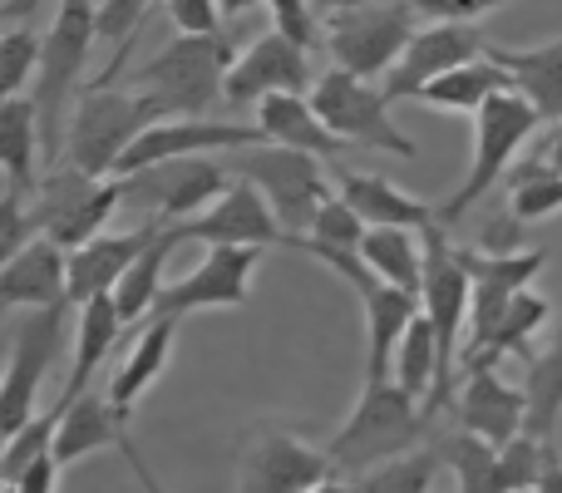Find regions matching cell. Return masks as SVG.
<instances>
[{
  "instance_id": "cell-11",
  "label": "cell",
  "mask_w": 562,
  "mask_h": 493,
  "mask_svg": "<svg viewBox=\"0 0 562 493\" xmlns=\"http://www.w3.org/2000/svg\"><path fill=\"white\" fill-rule=\"evenodd\" d=\"M69 311H75L69 301L65 306H40L15 326L5 385H0V429H5V439L35 419L40 380H45L49 366L59 360V346H65V330H69Z\"/></svg>"
},
{
  "instance_id": "cell-32",
  "label": "cell",
  "mask_w": 562,
  "mask_h": 493,
  "mask_svg": "<svg viewBox=\"0 0 562 493\" xmlns=\"http://www.w3.org/2000/svg\"><path fill=\"white\" fill-rule=\"evenodd\" d=\"M548 316H553V306H548V301L538 296L533 287L518 291L514 306H508V311H504V321H498V330L488 336V346L479 350L474 360H464V376H469V370H494L504 356H524V360H533L528 340H533V330H543V326H548Z\"/></svg>"
},
{
  "instance_id": "cell-46",
  "label": "cell",
  "mask_w": 562,
  "mask_h": 493,
  "mask_svg": "<svg viewBox=\"0 0 562 493\" xmlns=\"http://www.w3.org/2000/svg\"><path fill=\"white\" fill-rule=\"evenodd\" d=\"M119 455L128 459V469H134V479H138V489H144V493H168L164 484H158V474H154V469H148V459L138 455V445H134V439H128V435H124V445H119Z\"/></svg>"
},
{
  "instance_id": "cell-29",
  "label": "cell",
  "mask_w": 562,
  "mask_h": 493,
  "mask_svg": "<svg viewBox=\"0 0 562 493\" xmlns=\"http://www.w3.org/2000/svg\"><path fill=\"white\" fill-rule=\"evenodd\" d=\"M178 243H188L183 237V227L178 223H168L164 233L154 237V243L144 247V257L134 261V267L124 271V281L114 287V301H119V316L134 326V321H144V316H154V306H158V291L168 287L164 281V267H168V257H173V247Z\"/></svg>"
},
{
  "instance_id": "cell-33",
  "label": "cell",
  "mask_w": 562,
  "mask_h": 493,
  "mask_svg": "<svg viewBox=\"0 0 562 493\" xmlns=\"http://www.w3.org/2000/svg\"><path fill=\"white\" fill-rule=\"evenodd\" d=\"M439 459L454 474V484H459L454 493H508L504 469H498V449L488 439L469 435V429L439 439Z\"/></svg>"
},
{
  "instance_id": "cell-9",
  "label": "cell",
  "mask_w": 562,
  "mask_h": 493,
  "mask_svg": "<svg viewBox=\"0 0 562 493\" xmlns=\"http://www.w3.org/2000/svg\"><path fill=\"white\" fill-rule=\"evenodd\" d=\"M415 0H366L360 10L326 20V49L336 69L356 79L390 75L405 45L415 40Z\"/></svg>"
},
{
  "instance_id": "cell-43",
  "label": "cell",
  "mask_w": 562,
  "mask_h": 493,
  "mask_svg": "<svg viewBox=\"0 0 562 493\" xmlns=\"http://www.w3.org/2000/svg\"><path fill=\"white\" fill-rule=\"evenodd\" d=\"M178 35H217L223 30V5L217 0H168Z\"/></svg>"
},
{
  "instance_id": "cell-28",
  "label": "cell",
  "mask_w": 562,
  "mask_h": 493,
  "mask_svg": "<svg viewBox=\"0 0 562 493\" xmlns=\"http://www.w3.org/2000/svg\"><path fill=\"white\" fill-rule=\"evenodd\" d=\"M124 425L128 415H119L114 405H109V395H79L75 405L65 410V419H59V435H55V459L59 464H79V459H89L94 449H109V445H124Z\"/></svg>"
},
{
  "instance_id": "cell-26",
  "label": "cell",
  "mask_w": 562,
  "mask_h": 493,
  "mask_svg": "<svg viewBox=\"0 0 562 493\" xmlns=\"http://www.w3.org/2000/svg\"><path fill=\"white\" fill-rule=\"evenodd\" d=\"M488 59L514 75V89L548 119H562V35L548 45H488Z\"/></svg>"
},
{
  "instance_id": "cell-30",
  "label": "cell",
  "mask_w": 562,
  "mask_h": 493,
  "mask_svg": "<svg viewBox=\"0 0 562 493\" xmlns=\"http://www.w3.org/2000/svg\"><path fill=\"white\" fill-rule=\"evenodd\" d=\"M504 89H514V75L484 55V59H474V65H459V69H449L445 79H435V85L419 94V104L449 109V114H479V109L494 94H504Z\"/></svg>"
},
{
  "instance_id": "cell-48",
  "label": "cell",
  "mask_w": 562,
  "mask_h": 493,
  "mask_svg": "<svg viewBox=\"0 0 562 493\" xmlns=\"http://www.w3.org/2000/svg\"><path fill=\"white\" fill-rule=\"evenodd\" d=\"M538 164H548L553 173H562V119L553 124V134H548V144H543V154H538Z\"/></svg>"
},
{
  "instance_id": "cell-23",
  "label": "cell",
  "mask_w": 562,
  "mask_h": 493,
  "mask_svg": "<svg viewBox=\"0 0 562 493\" xmlns=\"http://www.w3.org/2000/svg\"><path fill=\"white\" fill-rule=\"evenodd\" d=\"M257 128H267V144H281V148H296V154H311V158H326L336 164L346 154V138L330 134L326 119L316 114L311 94H272L257 104Z\"/></svg>"
},
{
  "instance_id": "cell-50",
  "label": "cell",
  "mask_w": 562,
  "mask_h": 493,
  "mask_svg": "<svg viewBox=\"0 0 562 493\" xmlns=\"http://www.w3.org/2000/svg\"><path fill=\"white\" fill-rule=\"evenodd\" d=\"M306 493H356V484H346V479H340V474H326V479H321V484H311Z\"/></svg>"
},
{
  "instance_id": "cell-27",
  "label": "cell",
  "mask_w": 562,
  "mask_h": 493,
  "mask_svg": "<svg viewBox=\"0 0 562 493\" xmlns=\"http://www.w3.org/2000/svg\"><path fill=\"white\" fill-rule=\"evenodd\" d=\"M124 326H128V321L119 316L114 291H109V296L85 301V306H75V370H69L65 390H59L69 405H75V400L89 390V380H94V370L109 360V350L119 346V330H124Z\"/></svg>"
},
{
  "instance_id": "cell-6",
  "label": "cell",
  "mask_w": 562,
  "mask_h": 493,
  "mask_svg": "<svg viewBox=\"0 0 562 493\" xmlns=\"http://www.w3.org/2000/svg\"><path fill=\"white\" fill-rule=\"evenodd\" d=\"M469 301H474V281L459 267V251L445 237V227L435 223L425 233V291H419V306L439 330V390L425 400L429 415H439V405H449L454 395V366L469 336Z\"/></svg>"
},
{
  "instance_id": "cell-19",
  "label": "cell",
  "mask_w": 562,
  "mask_h": 493,
  "mask_svg": "<svg viewBox=\"0 0 562 493\" xmlns=\"http://www.w3.org/2000/svg\"><path fill=\"white\" fill-rule=\"evenodd\" d=\"M168 223L148 217L144 227H128V233H104L94 243L69 251V306H85L94 296H109V291L124 281V271L144 257V247L164 233Z\"/></svg>"
},
{
  "instance_id": "cell-20",
  "label": "cell",
  "mask_w": 562,
  "mask_h": 493,
  "mask_svg": "<svg viewBox=\"0 0 562 493\" xmlns=\"http://www.w3.org/2000/svg\"><path fill=\"white\" fill-rule=\"evenodd\" d=\"M459 425L469 435L488 439L494 449L514 445L518 435H528V395L514 390L508 380H498V370H469L459 380Z\"/></svg>"
},
{
  "instance_id": "cell-12",
  "label": "cell",
  "mask_w": 562,
  "mask_h": 493,
  "mask_svg": "<svg viewBox=\"0 0 562 493\" xmlns=\"http://www.w3.org/2000/svg\"><path fill=\"white\" fill-rule=\"evenodd\" d=\"M326 474H340L326 449L277 425H262L237 455V493H306Z\"/></svg>"
},
{
  "instance_id": "cell-36",
  "label": "cell",
  "mask_w": 562,
  "mask_h": 493,
  "mask_svg": "<svg viewBox=\"0 0 562 493\" xmlns=\"http://www.w3.org/2000/svg\"><path fill=\"white\" fill-rule=\"evenodd\" d=\"M508 188H514V198H508V213L518 217V223H538V217H553L562 213V173H553L548 164H524L508 173Z\"/></svg>"
},
{
  "instance_id": "cell-21",
  "label": "cell",
  "mask_w": 562,
  "mask_h": 493,
  "mask_svg": "<svg viewBox=\"0 0 562 493\" xmlns=\"http://www.w3.org/2000/svg\"><path fill=\"white\" fill-rule=\"evenodd\" d=\"M69 301V251L49 237H35L25 251L0 267V306H65Z\"/></svg>"
},
{
  "instance_id": "cell-15",
  "label": "cell",
  "mask_w": 562,
  "mask_h": 493,
  "mask_svg": "<svg viewBox=\"0 0 562 493\" xmlns=\"http://www.w3.org/2000/svg\"><path fill=\"white\" fill-rule=\"evenodd\" d=\"M124 183H128V203H144L158 223H188L198 208H213L233 188V178L213 158H178V164L144 168V173L124 178Z\"/></svg>"
},
{
  "instance_id": "cell-40",
  "label": "cell",
  "mask_w": 562,
  "mask_h": 493,
  "mask_svg": "<svg viewBox=\"0 0 562 493\" xmlns=\"http://www.w3.org/2000/svg\"><path fill=\"white\" fill-rule=\"evenodd\" d=\"M366 233H370V227L360 223V213L336 193V198H330V203L316 213V227H311L306 237H316V243H330V247H350V251H360Z\"/></svg>"
},
{
  "instance_id": "cell-1",
  "label": "cell",
  "mask_w": 562,
  "mask_h": 493,
  "mask_svg": "<svg viewBox=\"0 0 562 493\" xmlns=\"http://www.w3.org/2000/svg\"><path fill=\"white\" fill-rule=\"evenodd\" d=\"M425 445H435V415L425 410V400H415L400 380H380V385L360 390L356 410L330 435L326 455L340 474H370V469L415 455Z\"/></svg>"
},
{
  "instance_id": "cell-10",
  "label": "cell",
  "mask_w": 562,
  "mask_h": 493,
  "mask_svg": "<svg viewBox=\"0 0 562 493\" xmlns=\"http://www.w3.org/2000/svg\"><path fill=\"white\" fill-rule=\"evenodd\" d=\"M311 104L326 119L330 134H340L346 144L380 148V154H395V158H415V144H409V138L400 134V124L390 119L385 89H375L370 79H356L330 65L326 75L316 79V89H311Z\"/></svg>"
},
{
  "instance_id": "cell-52",
  "label": "cell",
  "mask_w": 562,
  "mask_h": 493,
  "mask_svg": "<svg viewBox=\"0 0 562 493\" xmlns=\"http://www.w3.org/2000/svg\"><path fill=\"white\" fill-rule=\"evenodd\" d=\"M40 5V0H10V5H5V15L10 20H20V15H30V10H35Z\"/></svg>"
},
{
  "instance_id": "cell-17",
  "label": "cell",
  "mask_w": 562,
  "mask_h": 493,
  "mask_svg": "<svg viewBox=\"0 0 562 493\" xmlns=\"http://www.w3.org/2000/svg\"><path fill=\"white\" fill-rule=\"evenodd\" d=\"M262 261V247H213L203 257V267H193L188 277L168 281L158 291L164 316H188V311H213V306H247V287L252 271Z\"/></svg>"
},
{
  "instance_id": "cell-25",
  "label": "cell",
  "mask_w": 562,
  "mask_h": 493,
  "mask_svg": "<svg viewBox=\"0 0 562 493\" xmlns=\"http://www.w3.org/2000/svg\"><path fill=\"white\" fill-rule=\"evenodd\" d=\"M0 158H5V198H35L40 188V158H45V144H40V109L30 94H15L0 104Z\"/></svg>"
},
{
  "instance_id": "cell-47",
  "label": "cell",
  "mask_w": 562,
  "mask_h": 493,
  "mask_svg": "<svg viewBox=\"0 0 562 493\" xmlns=\"http://www.w3.org/2000/svg\"><path fill=\"white\" fill-rule=\"evenodd\" d=\"M533 493H562V455L558 445L548 439V455H543V474H538V489Z\"/></svg>"
},
{
  "instance_id": "cell-4",
  "label": "cell",
  "mask_w": 562,
  "mask_h": 493,
  "mask_svg": "<svg viewBox=\"0 0 562 493\" xmlns=\"http://www.w3.org/2000/svg\"><path fill=\"white\" fill-rule=\"evenodd\" d=\"M99 40V5L94 0H59L55 20L45 30V55H40V75H35V99L40 109V144H45V168H59L65 154V104L69 94H79V75H85L89 45Z\"/></svg>"
},
{
  "instance_id": "cell-18",
  "label": "cell",
  "mask_w": 562,
  "mask_h": 493,
  "mask_svg": "<svg viewBox=\"0 0 562 493\" xmlns=\"http://www.w3.org/2000/svg\"><path fill=\"white\" fill-rule=\"evenodd\" d=\"M178 227H183L188 243H207V247H272V243L281 247L286 243V227L272 213L267 193L257 183H247V178H233V188L203 217H188Z\"/></svg>"
},
{
  "instance_id": "cell-16",
  "label": "cell",
  "mask_w": 562,
  "mask_h": 493,
  "mask_svg": "<svg viewBox=\"0 0 562 493\" xmlns=\"http://www.w3.org/2000/svg\"><path fill=\"white\" fill-rule=\"evenodd\" d=\"M257 144H267V128L213 124V119H164V124L144 128L138 144L119 158V178H134L158 164H178V158H207L217 148H257Z\"/></svg>"
},
{
  "instance_id": "cell-3",
  "label": "cell",
  "mask_w": 562,
  "mask_h": 493,
  "mask_svg": "<svg viewBox=\"0 0 562 493\" xmlns=\"http://www.w3.org/2000/svg\"><path fill=\"white\" fill-rule=\"evenodd\" d=\"M233 65H237V49L223 30L217 35H178L173 45H164L148 65H138L128 75V89L158 94L168 119H203L227 94Z\"/></svg>"
},
{
  "instance_id": "cell-7",
  "label": "cell",
  "mask_w": 562,
  "mask_h": 493,
  "mask_svg": "<svg viewBox=\"0 0 562 493\" xmlns=\"http://www.w3.org/2000/svg\"><path fill=\"white\" fill-rule=\"evenodd\" d=\"M538 124H543V114H538V109L528 104L518 89H504V94H494L484 109H479V114H474V168H469V178L454 188V198H449V203L435 213L439 227L459 223V217H464L469 208H474L479 198H484L488 188L508 173L514 154L528 144V138H533Z\"/></svg>"
},
{
  "instance_id": "cell-24",
  "label": "cell",
  "mask_w": 562,
  "mask_h": 493,
  "mask_svg": "<svg viewBox=\"0 0 562 493\" xmlns=\"http://www.w3.org/2000/svg\"><path fill=\"white\" fill-rule=\"evenodd\" d=\"M173 340H178V316H164V311L144 316V326H138V340L128 346L124 366H119L114 380H109V405H114L119 415H134L138 395H144V390L154 385L158 376H164L168 356H173Z\"/></svg>"
},
{
  "instance_id": "cell-38",
  "label": "cell",
  "mask_w": 562,
  "mask_h": 493,
  "mask_svg": "<svg viewBox=\"0 0 562 493\" xmlns=\"http://www.w3.org/2000/svg\"><path fill=\"white\" fill-rule=\"evenodd\" d=\"M40 55H45V35L15 25L0 35V94L15 99L30 89V79L40 75Z\"/></svg>"
},
{
  "instance_id": "cell-31",
  "label": "cell",
  "mask_w": 562,
  "mask_h": 493,
  "mask_svg": "<svg viewBox=\"0 0 562 493\" xmlns=\"http://www.w3.org/2000/svg\"><path fill=\"white\" fill-rule=\"evenodd\" d=\"M360 257L390 287L415 291V296L425 291V243L409 227H370L366 243H360Z\"/></svg>"
},
{
  "instance_id": "cell-5",
  "label": "cell",
  "mask_w": 562,
  "mask_h": 493,
  "mask_svg": "<svg viewBox=\"0 0 562 493\" xmlns=\"http://www.w3.org/2000/svg\"><path fill=\"white\" fill-rule=\"evenodd\" d=\"M128 203V183L124 178H89L79 168L59 164L45 168L35 198H30V223L35 237H49L65 251L104 237V223L114 217V208Z\"/></svg>"
},
{
  "instance_id": "cell-13",
  "label": "cell",
  "mask_w": 562,
  "mask_h": 493,
  "mask_svg": "<svg viewBox=\"0 0 562 493\" xmlns=\"http://www.w3.org/2000/svg\"><path fill=\"white\" fill-rule=\"evenodd\" d=\"M488 55V40L479 25H464V20H429L425 30H415V40L405 45V55L395 59V69L385 75V99H419L435 79H445L449 69L474 65V59Z\"/></svg>"
},
{
  "instance_id": "cell-41",
  "label": "cell",
  "mask_w": 562,
  "mask_h": 493,
  "mask_svg": "<svg viewBox=\"0 0 562 493\" xmlns=\"http://www.w3.org/2000/svg\"><path fill=\"white\" fill-rule=\"evenodd\" d=\"M148 5H154V0H99V40L114 49H128L134 35L144 30Z\"/></svg>"
},
{
  "instance_id": "cell-8",
  "label": "cell",
  "mask_w": 562,
  "mask_h": 493,
  "mask_svg": "<svg viewBox=\"0 0 562 493\" xmlns=\"http://www.w3.org/2000/svg\"><path fill=\"white\" fill-rule=\"evenodd\" d=\"M321 164H326V158L296 154V148H281V144H257V148H243L237 178L262 188L272 213L281 217V227H286V237H306L311 227H316V213L336 198Z\"/></svg>"
},
{
  "instance_id": "cell-2",
  "label": "cell",
  "mask_w": 562,
  "mask_h": 493,
  "mask_svg": "<svg viewBox=\"0 0 562 493\" xmlns=\"http://www.w3.org/2000/svg\"><path fill=\"white\" fill-rule=\"evenodd\" d=\"M164 119H168V109L158 94H138V89H128V85L124 89L89 85L75 104V119H69L65 164L89 178L119 173V158L138 144V134L164 124Z\"/></svg>"
},
{
  "instance_id": "cell-44",
  "label": "cell",
  "mask_w": 562,
  "mask_h": 493,
  "mask_svg": "<svg viewBox=\"0 0 562 493\" xmlns=\"http://www.w3.org/2000/svg\"><path fill=\"white\" fill-rule=\"evenodd\" d=\"M59 459L55 455H40L35 464H25L15 479H0V493H55L59 489Z\"/></svg>"
},
{
  "instance_id": "cell-42",
  "label": "cell",
  "mask_w": 562,
  "mask_h": 493,
  "mask_svg": "<svg viewBox=\"0 0 562 493\" xmlns=\"http://www.w3.org/2000/svg\"><path fill=\"white\" fill-rule=\"evenodd\" d=\"M267 5H272L277 30L286 40H296L301 49H311L316 40H326V25H321V15H316V5H311V0H267Z\"/></svg>"
},
{
  "instance_id": "cell-51",
  "label": "cell",
  "mask_w": 562,
  "mask_h": 493,
  "mask_svg": "<svg viewBox=\"0 0 562 493\" xmlns=\"http://www.w3.org/2000/svg\"><path fill=\"white\" fill-rule=\"evenodd\" d=\"M223 5V15H247V10H257L262 0H217Z\"/></svg>"
},
{
  "instance_id": "cell-34",
  "label": "cell",
  "mask_w": 562,
  "mask_h": 493,
  "mask_svg": "<svg viewBox=\"0 0 562 493\" xmlns=\"http://www.w3.org/2000/svg\"><path fill=\"white\" fill-rule=\"evenodd\" d=\"M524 395H528V435L553 439V429L562 419V326H558L553 346L528 360Z\"/></svg>"
},
{
  "instance_id": "cell-22",
  "label": "cell",
  "mask_w": 562,
  "mask_h": 493,
  "mask_svg": "<svg viewBox=\"0 0 562 493\" xmlns=\"http://www.w3.org/2000/svg\"><path fill=\"white\" fill-rule=\"evenodd\" d=\"M330 183H336V193L356 208L366 227H409V233H429V227L439 223L435 208H425L419 198L400 193V188L380 173H356V168H346V164H330Z\"/></svg>"
},
{
  "instance_id": "cell-39",
  "label": "cell",
  "mask_w": 562,
  "mask_h": 493,
  "mask_svg": "<svg viewBox=\"0 0 562 493\" xmlns=\"http://www.w3.org/2000/svg\"><path fill=\"white\" fill-rule=\"evenodd\" d=\"M543 455H548V439H538V435H518L514 445L498 449V469H504L508 493H533V489H538V474H543Z\"/></svg>"
},
{
  "instance_id": "cell-49",
  "label": "cell",
  "mask_w": 562,
  "mask_h": 493,
  "mask_svg": "<svg viewBox=\"0 0 562 493\" xmlns=\"http://www.w3.org/2000/svg\"><path fill=\"white\" fill-rule=\"evenodd\" d=\"M311 5H316V15H321V25H326V20H336V15H346V10H360V5H366V0H311Z\"/></svg>"
},
{
  "instance_id": "cell-35",
  "label": "cell",
  "mask_w": 562,
  "mask_h": 493,
  "mask_svg": "<svg viewBox=\"0 0 562 493\" xmlns=\"http://www.w3.org/2000/svg\"><path fill=\"white\" fill-rule=\"evenodd\" d=\"M395 380L415 400H429L439 390V330H435V321L425 316V306L409 321L405 340H400V350H395Z\"/></svg>"
},
{
  "instance_id": "cell-45",
  "label": "cell",
  "mask_w": 562,
  "mask_h": 493,
  "mask_svg": "<svg viewBox=\"0 0 562 493\" xmlns=\"http://www.w3.org/2000/svg\"><path fill=\"white\" fill-rule=\"evenodd\" d=\"M508 5V0H415L419 15L429 20H464V25H479V15Z\"/></svg>"
},
{
  "instance_id": "cell-14",
  "label": "cell",
  "mask_w": 562,
  "mask_h": 493,
  "mask_svg": "<svg viewBox=\"0 0 562 493\" xmlns=\"http://www.w3.org/2000/svg\"><path fill=\"white\" fill-rule=\"evenodd\" d=\"M316 79H311V59L296 40H286L281 30H267L257 35L252 45L237 55L233 75H227V94L223 104L247 109V104H262L272 94H311Z\"/></svg>"
},
{
  "instance_id": "cell-37",
  "label": "cell",
  "mask_w": 562,
  "mask_h": 493,
  "mask_svg": "<svg viewBox=\"0 0 562 493\" xmlns=\"http://www.w3.org/2000/svg\"><path fill=\"white\" fill-rule=\"evenodd\" d=\"M439 464H445L439 449L425 445V449H415V455H400V459H390V464L370 469V474L356 484V493H429Z\"/></svg>"
}]
</instances>
